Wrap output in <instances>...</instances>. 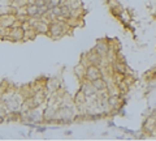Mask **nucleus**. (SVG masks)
Returning <instances> with one entry per match:
<instances>
[{
  "instance_id": "f257e3e1",
  "label": "nucleus",
  "mask_w": 156,
  "mask_h": 141,
  "mask_svg": "<svg viewBox=\"0 0 156 141\" xmlns=\"http://www.w3.org/2000/svg\"><path fill=\"white\" fill-rule=\"evenodd\" d=\"M23 37H25V29L22 26H12L7 39L10 42H23Z\"/></svg>"
},
{
  "instance_id": "f03ea898",
  "label": "nucleus",
  "mask_w": 156,
  "mask_h": 141,
  "mask_svg": "<svg viewBox=\"0 0 156 141\" xmlns=\"http://www.w3.org/2000/svg\"><path fill=\"white\" fill-rule=\"evenodd\" d=\"M99 77H103V72H101V68L98 65L94 64H88L86 65V73H85V78H87L88 81L96 80Z\"/></svg>"
},
{
  "instance_id": "7ed1b4c3",
  "label": "nucleus",
  "mask_w": 156,
  "mask_h": 141,
  "mask_svg": "<svg viewBox=\"0 0 156 141\" xmlns=\"http://www.w3.org/2000/svg\"><path fill=\"white\" fill-rule=\"evenodd\" d=\"M16 20H17V17L13 13H0V26L12 27L14 25Z\"/></svg>"
},
{
  "instance_id": "20e7f679",
  "label": "nucleus",
  "mask_w": 156,
  "mask_h": 141,
  "mask_svg": "<svg viewBox=\"0 0 156 141\" xmlns=\"http://www.w3.org/2000/svg\"><path fill=\"white\" fill-rule=\"evenodd\" d=\"M91 84L94 86V89L96 90V93L107 92V89H108V82L104 77H99V78H96V80H92Z\"/></svg>"
},
{
  "instance_id": "39448f33",
  "label": "nucleus",
  "mask_w": 156,
  "mask_h": 141,
  "mask_svg": "<svg viewBox=\"0 0 156 141\" xmlns=\"http://www.w3.org/2000/svg\"><path fill=\"white\" fill-rule=\"evenodd\" d=\"M25 12L31 18H37V20L39 18V8L35 4H27L25 7Z\"/></svg>"
},
{
  "instance_id": "423d86ee",
  "label": "nucleus",
  "mask_w": 156,
  "mask_h": 141,
  "mask_svg": "<svg viewBox=\"0 0 156 141\" xmlns=\"http://www.w3.org/2000/svg\"><path fill=\"white\" fill-rule=\"evenodd\" d=\"M60 11H61V16L65 18H69L72 16V8H70V5L66 2L60 4Z\"/></svg>"
},
{
  "instance_id": "0eeeda50",
  "label": "nucleus",
  "mask_w": 156,
  "mask_h": 141,
  "mask_svg": "<svg viewBox=\"0 0 156 141\" xmlns=\"http://www.w3.org/2000/svg\"><path fill=\"white\" fill-rule=\"evenodd\" d=\"M74 72H76V74L78 77L81 78H85V73H86V65H83L82 64V63H80V64H78L76 68H74Z\"/></svg>"
},
{
  "instance_id": "6e6552de",
  "label": "nucleus",
  "mask_w": 156,
  "mask_h": 141,
  "mask_svg": "<svg viewBox=\"0 0 156 141\" xmlns=\"http://www.w3.org/2000/svg\"><path fill=\"white\" fill-rule=\"evenodd\" d=\"M61 3H62L61 0H47V5H48L50 9L51 8H53V7H58Z\"/></svg>"
},
{
  "instance_id": "1a4fd4ad",
  "label": "nucleus",
  "mask_w": 156,
  "mask_h": 141,
  "mask_svg": "<svg viewBox=\"0 0 156 141\" xmlns=\"http://www.w3.org/2000/svg\"><path fill=\"white\" fill-rule=\"evenodd\" d=\"M35 131L37 132H39V133H42V132H44L46 129H47V125L44 124V125H40V124H35Z\"/></svg>"
},
{
  "instance_id": "9d476101",
  "label": "nucleus",
  "mask_w": 156,
  "mask_h": 141,
  "mask_svg": "<svg viewBox=\"0 0 156 141\" xmlns=\"http://www.w3.org/2000/svg\"><path fill=\"white\" fill-rule=\"evenodd\" d=\"M107 3H108V5L109 8H113V7H116V5H118V0H107Z\"/></svg>"
},
{
  "instance_id": "9b49d317",
  "label": "nucleus",
  "mask_w": 156,
  "mask_h": 141,
  "mask_svg": "<svg viewBox=\"0 0 156 141\" xmlns=\"http://www.w3.org/2000/svg\"><path fill=\"white\" fill-rule=\"evenodd\" d=\"M64 133H65L66 136H70V135H72V131H65Z\"/></svg>"
},
{
  "instance_id": "f8f14e48",
  "label": "nucleus",
  "mask_w": 156,
  "mask_h": 141,
  "mask_svg": "<svg viewBox=\"0 0 156 141\" xmlns=\"http://www.w3.org/2000/svg\"><path fill=\"white\" fill-rule=\"evenodd\" d=\"M0 137H2V136H0Z\"/></svg>"
}]
</instances>
